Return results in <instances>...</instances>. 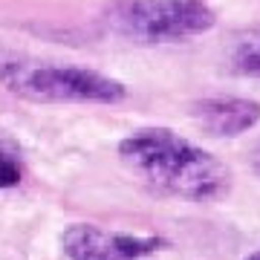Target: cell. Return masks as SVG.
<instances>
[{
    "instance_id": "obj_1",
    "label": "cell",
    "mask_w": 260,
    "mask_h": 260,
    "mask_svg": "<svg viewBox=\"0 0 260 260\" xmlns=\"http://www.w3.org/2000/svg\"><path fill=\"white\" fill-rule=\"evenodd\" d=\"M119 159L159 194L214 203L232 191V171L205 148L168 127H145L119 142Z\"/></svg>"
},
{
    "instance_id": "obj_2",
    "label": "cell",
    "mask_w": 260,
    "mask_h": 260,
    "mask_svg": "<svg viewBox=\"0 0 260 260\" xmlns=\"http://www.w3.org/2000/svg\"><path fill=\"white\" fill-rule=\"evenodd\" d=\"M0 84L38 104H119L127 87L119 78L73 64H44L0 52Z\"/></svg>"
},
{
    "instance_id": "obj_3",
    "label": "cell",
    "mask_w": 260,
    "mask_h": 260,
    "mask_svg": "<svg viewBox=\"0 0 260 260\" xmlns=\"http://www.w3.org/2000/svg\"><path fill=\"white\" fill-rule=\"evenodd\" d=\"M214 23L217 12L205 0H116L107 9V26L139 44H179Z\"/></svg>"
},
{
    "instance_id": "obj_4",
    "label": "cell",
    "mask_w": 260,
    "mask_h": 260,
    "mask_svg": "<svg viewBox=\"0 0 260 260\" xmlns=\"http://www.w3.org/2000/svg\"><path fill=\"white\" fill-rule=\"evenodd\" d=\"M67 260H156L171 243L156 234H133L102 229L93 223H73L61 234Z\"/></svg>"
},
{
    "instance_id": "obj_5",
    "label": "cell",
    "mask_w": 260,
    "mask_h": 260,
    "mask_svg": "<svg viewBox=\"0 0 260 260\" xmlns=\"http://www.w3.org/2000/svg\"><path fill=\"white\" fill-rule=\"evenodd\" d=\"M191 116L208 136L232 139L260 124V102L240 95H214L191 107Z\"/></svg>"
},
{
    "instance_id": "obj_6",
    "label": "cell",
    "mask_w": 260,
    "mask_h": 260,
    "mask_svg": "<svg viewBox=\"0 0 260 260\" xmlns=\"http://www.w3.org/2000/svg\"><path fill=\"white\" fill-rule=\"evenodd\" d=\"M229 64L234 73L260 78V26L237 32L229 47Z\"/></svg>"
},
{
    "instance_id": "obj_7",
    "label": "cell",
    "mask_w": 260,
    "mask_h": 260,
    "mask_svg": "<svg viewBox=\"0 0 260 260\" xmlns=\"http://www.w3.org/2000/svg\"><path fill=\"white\" fill-rule=\"evenodd\" d=\"M23 182V168H20V159L12 153V150L0 148V191H9V188H18Z\"/></svg>"
},
{
    "instance_id": "obj_8",
    "label": "cell",
    "mask_w": 260,
    "mask_h": 260,
    "mask_svg": "<svg viewBox=\"0 0 260 260\" xmlns=\"http://www.w3.org/2000/svg\"><path fill=\"white\" fill-rule=\"evenodd\" d=\"M251 168H254V174L260 177V145L254 148V153H251Z\"/></svg>"
},
{
    "instance_id": "obj_9",
    "label": "cell",
    "mask_w": 260,
    "mask_h": 260,
    "mask_svg": "<svg viewBox=\"0 0 260 260\" xmlns=\"http://www.w3.org/2000/svg\"><path fill=\"white\" fill-rule=\"evenodd\" d=\"M243 260H260V249H257V251H251L249 257H243Z\"/></svg>"
}]
</instances>
